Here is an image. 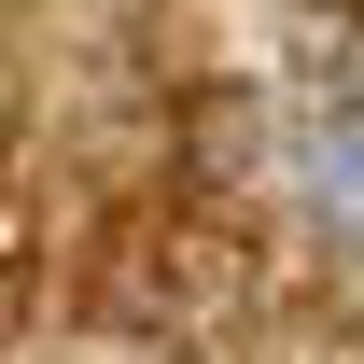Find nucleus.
<instances>
[{
  "label": "nucleus",
  "instance_id": "nucleus-1",
  "mask_svg": "<svg viewBox=\"0 0 364 364\" xmlns=\"http://www.w3.org/2000/svg\"><path fill=\"white\" fill-rule=\"evenodd\" d=\"M98 294H112V322H140V336H210V322L238 309V238L225 225H127Z\"/></svg>",
  "mask_w": 364,
  "mask_h": 364
}]
</instances>
